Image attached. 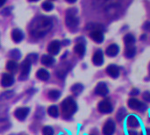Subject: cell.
Listing matches in <instances>:
<instances>
[{
  "mask_svg": "<svg viewBox=\"0 0 150 135\" xmlns=\"http://www.w3.org/2000/svg\"><path fill=\"white\" fill-rule=\"evenodd\" d=\"M143 98L145 101H148V102H150V92L149 91H145L143 93Z\"/></svg>",
  "mask_w": 150,
  "mask_h": 135,
  "instance_id": "cell-35",
  "label": "cell"
},
{
  "mask_svg": "<svg viewBox=\"0 0 150 135\" xmlns=\"http://www.w3.org/2000/svg\"><path fill=\"white\" fill-rule=\"evenodd\" d=\"M37 58H38V55H37L36 54H30L26 57V59H28L32 63H33V62H36Z\"/></svg>",
  "mask_w": 150,
  "mask_h": 135,
  "instance_id": "cell-33",
  "label": "cell"
},
{
  "mask_svg": "<svg viewBox=\"0 0 150 135\" xmlns=\"http://www.w3.org/2000/svg\"><path fill=\"white\" fill-rule=\"evenodd\" d=\"M76 12H77V10L76 8H70L67 11L65 23H66V25L69 29L76 28L79 24V19L76 17Z\"/></svg>",
  "mask_w": 150,
  "mask_h": 135,
  "instance_id": "cell-3",
  "label": "cell"
},
{
  "mask_svg": "<svg viewBox=\"0 0 150 135\" xmlns=\"http://www.w3.org/2000/svg\"><path fill=\"white\" fill-rule=\"evenodd\" d=\"M139 90H137V89H134L131 92H130V95L131 96H136V95H138L139 94Z\"/></svg>",
  "mask_w": 150,
  "mask_h": 135,
  "instance_id": "cell-37",
  "label": "cell"
},
{
  "mask_svg": "<svg viewBox=\"0 0 150 135\" xmlns=\"http://www.w3.org/2000/svg\"><path fill=\"white\" fill-rule=\"evenodd\" d=\"M92 62L96 66H101L104 63V54L101 49H98L93 56H92Z\"/></svg>",
  "mask_w": 150,
  "mask_h": 135,
  "instance_id": "cell-11",
  "label": "cell"
},
{
  "mask_svg": "<svg viewBox=\"0 0 150 135\" xmlns=\"http://www.w3.org/2000/svg\"><path fill=\"white\" fill-rule=\"evenodd\" d=\"M42 134L43 135H54V129L51 127H45L42 129Z\"/></svg>",
  "mask_w": 150,
  "mask_h": 135,
  "instance_id": "cell-32",
  "label": "cell"
},
{
  "mask_svg": "<svg viewBox=\"0 0 150 135\" xmlns=\"http://www.w3.org/2000/svg\"><path fill=\"white\" fill-rule=\"evenodd\" d=\"M149 71H150V65H149Z\"/></svg>",
  "mask_w": 150,
  "mask_h": 135,
  "instance_id": "cell-46",
  "label": "cell"
},
{
  "mask_svg": "<svg viewBox=\"0 0 150 135\" xmlns=\"http://www.w3.org/2000/svg\"><path fill=\"white\" fill-rule=\"evenodd\" d=\"M99 1H102V2H105V1H108V0H99Z\"/></svg>",
  "mask_w": 150,
  "mask_h": 135,
  "instance_id": "cell-44",
  "label": "cell"
},
{
  "mask_svg": "<svg viewBox=\"0 0 150 135\" xmlns=\"http://www.w3.org/2000/svg\"><path fill=\"white\" fill-rule=\"evenodd\" d=\"M41 7L44 11H50L54 9V4L49 2V1H45L42 4H41Z\"/></svg>",
  "mask_w": 150,
  "mask_h": 135,
  "instance_id": "cell-29",
  "label": "cell"
},
{
  "mask_svg": "<svg viewBox=\"0 0 150 135\" xmlns=\"http://www.w3.org/2000/svg\"><path fill=\"white\" fill-rule=\"evenodd\" d=\"M136 54V47H134V45L133 46H127L125 49V56L127 59H131L134 58Z\"/></svg>",
  "mask_w": 150,
  "mask_h": 135,
  "instance_id": "cell-20",
  "label": "cell"
},
{
  "mask_svg": "<svg viewBox=\"0 0 150 135\" xmlns=\"http://www.w3.org/2000/svg\"><path fill=\"white\" fill-rule=\"evenodd\" d=\"M11 8H5L1 11V14L4 16H7L11 13Z\"/></svg>",
  "mask_w": 150,
  "mask_h": 135,
  "instance_id": "cell-34",
  "label": "cell"
},
{
  "mask_svg": "<svg viewBox=\"0 0 150 135\" xmlns=\"http://www.w3.org/2000/svg\"><path fill=\"white\" fill-rule=\"evenodd\" d=\"M6 69L8 71H10L11 73H16L18 71V64L16 61L14 60H11V61H9L6 64Z\"/></svg>",
  "mask_w": 150,
  "mask_h": 135,
  "instance_id": "cell-22",
  "label": "cell"
},
{
  "mask_svg": "<svg viewBox=\"0 0 150 135\" xmlns=\"http://www.w3.org/2000/svg\"><path fill=\"white\" fill-rule=\"evenodd\" d=\"M11 38H12L14 42L19 43L24 39V33H23V32L20 29H18V28L13 29L12 32H11Z\"/></svg>",
  "mask_w": 150,
  "mask_h": 135,
  "instance_id": "cell-15",
  "label": "cell"
},
{
  "mask_svg": "<svg viewBox=\"0 0 150 135\" xmlns=\"http://www.w3.org/2000/svg\"><path fill=\"white\" fill-rule=\"evenodd\" d=\"M29 113V108L27 107H22V108H18L14 112V116L18 119V120H25Z\"/></svg>",
  "mask_w": 150,
  "mask_h": 135,
  "instance_id": "cell-12",
  "label": "cell"
},
{
  "mask_svg": "<svg viewBox=\"0 0 150 135\" xmlns=\"http://www.w3.org/2000/svg\"><path fill=\"white\" fill-rule=\"evenodd\" d=\"M68 3H70V4H73V3H75V2H76V0H66Z\"/></svg>",
  "mask_w": 150,
  "mask_h": 135,
  "instance_id": "cell-40",
  "label": "cell"
},
{
  "mask_svg": "<svg viewBox=\"0 0 150 135\" xmlns=\"http://www.w3.org/2000/svg\"><path fill=\"white\" fill-rule=\"evenodd\" d=\"M54 61H55L54 58L53 56H51L50 54H44L41 57V63L47 67L52 66L54 63Z\"/></svg>",
  "mask_w": 150,
  "mask_h": 135,
  "instance_id": "cell-19",
  "label": "cell"
},
{
  "mask_svg": "<svg viewBox=\"0 0 150 135\" xmlns=\"http://www.w3.org/2000/svg\"><path fill=\"white\" fill-rule=\"evenodd\" d=\"M127 124L128 127L135 128V127H138L140 126V120L136 116L130 115L127 119Z\"/></svg>",
  "mask_w": 150,
  "mask_h": 135,
  "instance_id": "cell-18",
  "label": "cell"
},
{
  "mask_svg": "<svg viewBox=\"0 0 150 135\" xmlns=\"http://www.w3.org/2000/svg\"><path fill=\"white\" fill-rule=\"evenodd\" d=\"M146 37H147V36H146V34H144V35H142V38H141V39H142V40H145V39H146Z\"/></svg>",
  "mask_w": 150,
  "mask_h": 135,
  "instance_id": "cell-41",
  "label": "cell"
},
{
  "mask_svg": "<svg viewBox=\"0 0 150 135\" xmlns=\"http://www.w3.org/2000/svg\"><path fill=\"white\" fill-rule=\"evenodd\" d=\"M12 96H13V91L8 90V91H5V92L2 93V95L0 96V99L1 100H6V99L11 98Z\"/></svg>",
  "mask_w": 150,
  "mask_h": 135,
  "instance_id": "cell-31",
  "label": "cell"
},
{
  "mask_svg": "<svg viewBox=\"0 0 150 135\" xmlns=\"http://www.w3.org/2000/svg\"><path fill=\"white\" fill-rule=\"evenodd\" d=\"M127 110H126L125 108L121 107V108H120V110L118 111V112H117V114H116V119H117L118 121L120 122V121H122V120L127 117Z\"/></svg>",
  "mask_w": 150,
  "mask_h": 135,
  "instance_id": "cell-25",
  "label": "cell"
},
{
  "mask_svg": "<svg viewBox=\"0 0 150 135\" xmlns=\"http://www.w3.org/2000/svg\"><path fill=\"white\" fill-rule=\"evenodd\" d=\"M53 21L47 16H38L33 19L30 24V34L34 38H41L45 36L52 28Z\"/></svg>",
  "mask_w": 150,
  "mask_h": 135,
  "instance_id": "cell-1",
  "label": "cell"
},
{
  "mask_svg": "<svg viewBox=\"0 0 150 135\" xmlns=\"http://www.w3.org/2000/svg\"><path fill=\"white\" fill-rule=\"evenodd\" d=\"M109 90L107 85L104 83V82H100L97 84L96 88H95V93L98 96L101 97H105L108 94Z\"/></svg>",
  "mask_w": 150,
  "mask_h": 135,
  "instance_id": "cell-10",
  "label": "cell"
},
{
  "mask_svg": "<svg viewBox=\"0 0 150 135\" xmlns=\"http://www.w3.org/2000/svg\"><path fill=\"white\" fill-rule=\"evenodd\" d=\"M106 73L112 78L116 79L120 76V69L115 64H111L106 68Z\"/></svg>",
  "mask_w": 150,
  "mask_h": 135,
  "instance_id": "cell-14",
  "label": "cell"
},
{
  "mask_svg": "<svg viewBox=\"0 0 150 135\" xmlns=\"http://www.w3.org/2000/svg\"><path fill=\"white\" fill-rule=\"evenodd\" d=\"M60 50H61V42L57 40H54L52 42H50V44L47 47V51L52 55L58 54Z\"/></svg>",
  "mask_w": 150,
  "mask_h": 135,
  "instance_id": "cell-8",
  "label": "cell"
},
{
  "mask_svg": "<svg viewBox=\"0 0 150 135\" xmlns=\"http://www.w3.org/2000/svg\"><path fill=\"white\" fill-rule=\"evenodd\" d=\"M47 113L49 116L53 117V118H56L59 115V110L58 107L56 105H51L50 107H48L47 109Z\"/></svg>",
  "mask_w": 150,
  "mask_h": 135,
  "instance_id": "cell-27",
  "label": "cell"
},
{
  "mask_svg": "<svg viewBox=\"0 0 150 135\" xmlns=\"http://www.w3.org/2000/svg\"><path fill=\"white\" fill-rule=\"evenodd\" d=\"M146 133H147V135H150V129H149V128H148V129H147Z\"/></svg>",
  "mask_w": 150,
  "mask_h": 135,
  "instance_id": "cell-42",
  "label": "cell"
},
{
  "mask_svg": "<svg viewBox=\"0 0 150 135\" xmlns=\"http://www.w3.org/2000/svg\"><path fill=\"white\" fill-rule=\"evenodd\" d=\"M36 76L38 79L41 80V81H47L50 77V74L49 72L45 69H40L37 71L36 73Z\"/></svg>",
  "mask_w": 150,
  "mask_h": 135,
  "instance_id": "cell-17",
  "label": "cell"
},
{
  "mask_svg": "<svg viewBox=\"0 0 150 135\" xmlns=\"http://www.w3.org/2000/svg\"><path fill=\"white\" fill-rule=\"evenodd\" d=\"M28 1H30V2H37L39 0H28Z\"/></svg>",
  "mask_w": 150,
  "mask_h": 135,
  "instance_id": "cell-43",
  "label": "cell"
},
{
  "mask_svg": "<svg viewBox=\"0 0 150 135\" xmlns=\"http://www.w3.org/2000/svg\"><path fill=\"white\" fill-rule=\"evenodd\" d=\"M128 135H138V134H137V132H135V131L130 130V131H128Z\"/></svg>",
  "mask_w": 150,
  "mask_h": 135,
  "instance_id": "cell-38",
  "label": "cell"
},
{
  "mask_svg": "<svg viewBox=\"0 0 150 135\" xmlns=\"http://www.w3.org/2000/svg\"><path fill=\"white\" fill-rule=\"evenodd\" d=\"M6 1H7V0H0V7H2V6L5 4Z\"/></svg>",
  "mask_w": 150,
  "mask_h": 135,
  "instance_id": "cell-39",
  "label": "cell"
},
{
  "mask_svg": "<svg viewBox=\"0 0 150 135\" xmlns=\"http://www.w3.org/2000/svg\"><path fill=\"white\" fill-rule=\"evenodd\" d=\"M112 103L110 102V100L108 99H105L99 102L98 104V111L101 113H111L112 112Z\"/></svg>",
  "mask_w": 150,
  "mask_h": 135,
  "instance_id": "cell-6",
  "label": "cell"
},
{
  "mask_svg": "<svg viewBox=\"0 0 150 135\" xmlns=\"http://www.w3.org/2000/svg\"><path fill=\"white\" fill-rule=\"evenodd\" d=\"M62 117L64 119H69L77 110V105L76 101L72 98H65L62 105Z\"/></svg>",
  "mask_w": 150,
  "mask_h": 135,
  "instance_id": "cell-2",
  "label": "cell"
},
{
  "mask_svg": "<svg viewBox=\"0 0 150 135\" xmlns=\"http://www.w3.org/2000/svg\"><path fill=\"white\" fill-rule=\"evenodd\" d=\"M61 97V92L57 90H52L48 92V98L51 101H56Z\"/></svg>",
  "mask_w": 150,
  "mask_h": 135,
  "instance_id": "cell-24",
  "label": "cell"
},
{
  "mask_svg": "<svg viewBox=\"0 0 150 135\" xmlns=\"http://www.w3.org/2000/svg\"><path fill=\"white\" fill-rule=\"evenodd\" d=\"M90 37L96 42V43H102L104 41V33L103 31L100 30H95V31H91L90 33Z\"/></svg>",
  "mask_w": 150,
  "mask_h": 135,
  "instance_id": "cell-13",
  "label": "cell"
},
{
  "mask_svg": "<svg viewBox=\"0 0 150 135\" xmlns=\"http://www.w3.org/2000/svg\"><path fill=\"white\" fill-rule=\"evenodd\" d=\"M10 56L15 61V60H18L21 56V53L18 49H12L10 52Z\"/></svg>",
  "mask_w": 150,
  "mask_h": 135,
  "instance_id": "cell-30",
  "label": "cell"
},
{
  "mask_svg": "<svg viewBox=\"0 0 150 135\" xmlns=\"http://www.w3.org/2000/svg\"><path fill=\"white\" fill-rule=\"evenodd\" d=\"M124 42H125V45L127 47V46H133L135 43V37L132 33H127L124 37Z\"/></svg>",
  "mask_w": 150,
  "mask_h": 135,
  "instance_id": "cell-23",
  "label": "cell"
},
{
  "mask_svg": "<svg viewBox=\"0 0 150 135\" xmlns=\"http://www.w3.org/2000/svg\"><path fill=\"white\" fill-rule=\"evenodd\" d=\"M86 29H87V30H90L91 32V31H95V30H100V31H104V30H105L103 25L96 24V23L88 24L87 26H86Z\"/></svg>",
  "mask_w": 150,
  "mask_h": 135,
  "instance_id": "cell-26",
  "label": "cell"
},
{
  "mask_svg": "<svg viewBox=\"0 0 150 135\" xmlns=\"http://www.w3.org/2000/svg\"><path fill=\"white\" fill-rule=\"evenodd\" d=\"M128 106L133 110H138L140 112H145L148 109V105L136 98H130L128 100Z\"/></svg>",
  "mask_w": 150,
  "mask_h": 135,
  "instance_id": "cell-5",
  "label": "cell"
},
{
  "mask_svg": "<svg viewBox=\"0 0 150 135\" xmlns=\"http://www.w3.org/2000/svg\"><path fill=\"white\" fill-rule=\"evenodd\" d=\"M31 67H32V62L28 60L25 59L22 61L21 63V73L19 76V80L24 81L28 78L29 73L31 71Z\"/></svg>",
  "mask_w": 150,
  "mask_h": 135,
  "instance_id": "cell-4",
  "label": "cell"
},
{
  "mask_svg": "<svg viewBox=\"0 0 150 135\" xmlns=\"http://www.w3.org/2000/svg\"><path fill=\"white\" fill-rule=\"evenodd\" d=\"M83 90V86L81 83H76L71 87V91L74 95H79Z\"/></svg>",
  "mask_w": 150,
  "mask_h": 135,
  "instance_id": "cell-28",
  "label": "cell"
},
{
  "mask_svg": "<svg viewBox=\"0 0 150 135\" xmlns=\"http://www.w3.org/2000/svg\"><path fill=\"white\" fill-rule=\"evenodd\" d=\"M115 122L112 119H108L103 127V134L104 135H112L115 132Z\"/></svg>",
  "mask_w": 150,
  "mask_h": 135,
  "instance_id": "cell-7",
  "label": "cell"
},
{
  "mask_svg": "<svg viewBox=\"0 0 150 135\" xmlns=\"http://www.w3.org/2000/svg\"><path fill=\"white\" fill-rule=\"evenodd\" d=\"M149 121H150V114H149Z\"/></svg>",
  "mask_w": 150,
  "mask_h": 135,
  "instance_id": "cell-45",
  "label": "cell"
},
{
  "mask_svg": "<svg viewBox=\"0 0 150 135\" xmlns=\"http://www.w3.org/2000/svg\"><path fill=\"white\" fill-rule=\"evenodd\" d=\"M143 28H144L146 31L150 32V22L149 21H147V22L144 24V25H143Z\"/></svg>",
  "mask_w": 150,
  "mask_h": 135,
  "instance_id": "cell-36",
  "label": "cell"
},
{
  "mask_svg": "<svg viewBox=\"0 0 150 135\" xmlns=\"http://www.w3.org/2000/svg\"><path fill=\"white\" fill-rule=\"evenodd\" d=\"M120 52V47L117 44H111L107 48H106V54L110 57H114L116 56Z\"/></svg>",
  "mask_w": 150,
  "mask_h": 135,
  "instance_id": "cell-16",
  "label": "cell"
},
{
  "mask_svg": "<svg viewBox=\"0 0 150 135\" xmlns=\"http://www.w3.org/2000/svg\"><path fill=\"white\" fill-rule=\"evenodd\" d=\"M85 50H86V48H85V46H84L83 43H77V44L75 46V47H74L75 53H76L79 57H83V56L84 55Z\"/></svg>",
  "mask_w": 150,
  "mask_h": 135,
  "instance_id": "cell-21",
  "label": "cell"
},
{
  "mask_svg": "<svg viewBox=\"0 0 150 135\" xmlns=\"http://www.w3.org/2000/svg\"><path fill=\"white\" fill-rule=\"evenodd\" d=\"M14 83V76L11 74L4 73L1 78V85L4 88L10 87Z\"/></svg>",
  "mask_w": 150,
  "mask_h": 135,
  "instance_id": "cell-9",
  "label": "cell"
}]
</instances>
